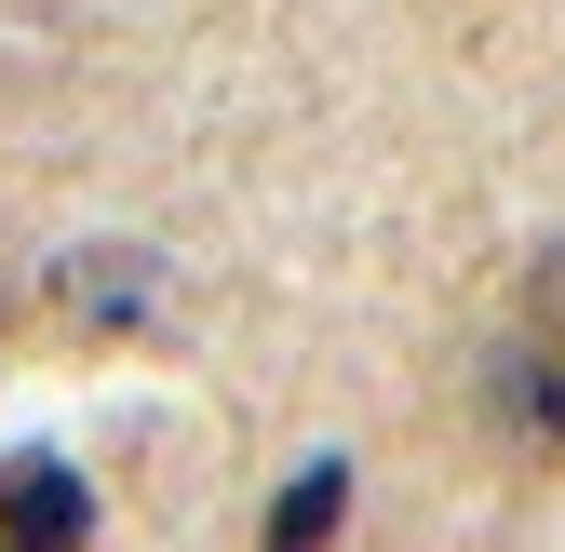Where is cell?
<instances>
[{
  "mask_svg": "<svg viewBox=\"0 0 565 552\" xmlns=\"http://www.w3.org/2000/svg\"><path fill=\"white\" fill-rule=\"evenodd\" d=\"M484 432H499L512 458H539V471H565V337L552 323H525V337H499L484 351Z\"/></svg>",
  "mask_w": 565,
  "mask_h": 552,
  "instance_id": "cell-1",
  "label": "cell"
},
{
  "mask_svg": "<svg viewBox=\"0 0 565 552\" xmlns=\"http://www.w3.org/2000/svg\"><path fill=\"white\" fill-rule=\"evenodd\" d=\"M149 256H135V243H67L54 256V310L67 323H95V337H121V323H149Z\"/></svg>",
  "mask_w": 565,
  "mask_h": 552,
  "instance_id": "cell-2",
  "label": "cell"
},
{
  "mask_svg": "<svg viewBox=\"0 0 565 552\" xmlns=\"http://www.w3.org/2000/svg\"><path fill=\"white\" fill-rule=\"evenodd\" d=\"M0 539L14 552H67V539H95V486L67 458H14L0 471Z\"/></svg>",
  "mask_w": 565,
  "mask_h": 552,
  "instance_id": "cell-3",
  "label": "cell"
},
{
  "mask_svg": "<svg viewBox=\"0 0 565 552\" xmlns=\"http://www.w3.org/2000/svg\"><path fill=\"white\" fill-rule=\"evenodd\" d=\"M337 512H350V471H337V458H310L297 486L269 499V552H310V539H337Z\"/></svg>",
  "mask_w": 565,
  "mask_h": 552,
  "instance_id": "cell-4",
  "label": "cell"
},
{
  "mask_svg": "<svg viewBox=\"0 0 565 552\" xmlns=\"http://www.w3.org/2000/svg\"><path fill=\"white\" fill-rule=\"evenodd\" d=\"M525 323H552V337H565V243L539 256V284H525Z\"/></svg>",
  "mask_w": 565,
  "mask_h": 552,
  "instance_id": "cell-5",
  "label": "cell"
}]
</instances>
